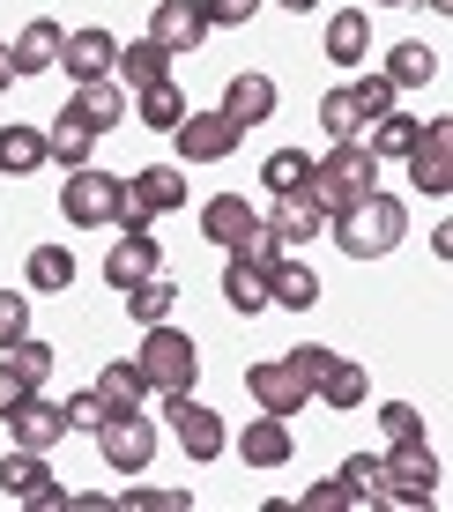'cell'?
Returning <instances> with one entry per match:
<instances>
[{
	"instance_id": "obj_1",
	"label": "cell",
	"mask_w": 453,
	"mask_h": 512,
	"mask_svg": "<svg viewBox=\"0 0 453 512\" xmlns=\"http://www.w3.org/2000/svg\"><path fill=\"white\" fill-rule=\"evenodd\" d=\"M335 245L350 260H379V253H394V245H402V231H409V208L394 201V193H364V201H350V208H335Z\"/></svg>"
},
{
	"instance_id": "obj_2",
	"label": "cell",
	"mask_w": 453,
	"mask_h": 512,
	"mask_svg": "<svg viewBox=\"0 0 453 512\" xmlns=\"http://www.w3.org/2000/svg\"><path fill=\"white\" fill-rule=\"evenodd\" d=\"M372 179H379V156L364 149V141H335V149L312 164V179H305V193L335 216V208H350V201H364L372 193Z\"/></svg>"
},
{
	"instance_id": "obj_3",
	"label": "cell",
	"mask_w": 453,
	"mask_h": 512,
	"mask_svg": "<svg viewBox=\"0 0 453 512\" xmlns=\"http://www.w3.org/2000/svg\"><path fill=\"white\" fill-rule=\"evenodd\" d=\"M431 498H439V453H431L424 438L387 446L379 483H372V505H431Z\"/></svg>"
},
{
	"instance_id": "obj_4",
	"label": "cell",
	"mask_w": 453,
	"mask_h": 512,
	"mask_svg": "<svg viewBox=\"0 0 453 512\" xmlns=\"http://www.w3.org/2000/svg\"><path fill=\"white\" fill-rule=\"evenodd\" d=\"M142 379H149V394H194V379H201V349H194V334H179V327H164L156 320L142 334Z\"/></svg>"
},
{
	"instance_id": "obj_5",
	"label": "cell",
	"mask_w": 453,
	"mask_h": 512,
	"mask_svg": "<svg viewBox=\"0 0 453 512\" xmlns=\"http://www.w3.org/2000/svg\"><path fill=\"white\" fill-rule=\"evenodd\" d=\"M119 208H127V179H119V171H97V164L67 171V186H60V216L75 223V231L119 223Z\"/></svg>"
},
{
	"instance_id": "obj_6",
	"label": "cell",
	"mask_w": 453,
	"mask_h": 512,
	"mask_svg": "<svg viewBox=\"0 0 453 512\" xmlns=\"http://www.w3.org/2000/svg\"><path fill=\"white\" fill-rule=\"evenodd\" d=\"M90 438H97V453H104V468H112V475H142L149 453H156V423L134 416V409H112Z\"/></svg>"
},
{
	"instance_id": "obj_7",
	"label": "cell",
	"mask_w": 453,
	"mask_h": 512,
	"mask_svg": "<svg viewBox=\"0 0 453 512\" xmlns=\"http://www.w3.org/2000/svg\"><path fill=\"white\" fill-rule=\"evenodd\" d=\"M0 498H15V505H30V512H60V505H67V490L52 483L45 453L15 446V453H0Z\"/></svg>"
},
{
	"instance_id": "obj_8",
	"label": "cell",
	"mask_w": 453,
	"mask_h": 512,
	"mask_svg": "<svg viewBox=\"0 0 453 512\" xmlns=\"http://www.w3.org/2000/svg\"><path fill=\"white\" fill-rule=\"evenodd\" d=\"M164 416H171V431H179L186 461H216V453L231 446V431H223V416L208 409V401H194V394H164Z\"/></svg>"
},
{
	"instance_id": "obj_9",
	"label": "cell",
	"mask_w": 453,
	"mask_h": 512,
	"mask_svg": "<svg viewBox=\"0 0 453 512\" xmlns=\"http://www.w3.org/2000/svg\"><path fill=\"white\" fill-rule=\"evenodd\" d=\"M409 179H416V193H453V119H424L416 127Z\"/></svg>"
},
{
	"instance_id": "obj_10",
	"label": "cell",
	"mask_w": 453,
	"mask_h": 512,
	"mask_svg": "<svg viewBox=\"0 0 453 512\" xmlns=\"http://www.w3.org/2000/svg\"><path fill=\"white\" fill-rule=\"evenodd\" d=\"M238 119H223V112H186L179 127H171V141H179V164H223V156L238 149Z\"/></svg>"
},
{
	"instance_id": "obj_11",
	"label": "cell",
	"mask_w": 453,
	"mask_h": 512,
	"mask_svg": "<svg viewBox=\"0 0 453 512\" xmlns=\"http://www.w3.org/2000/svg\"><path fill=\"white\" fill-rule=\"evenodd\" d=\"M246 394H253L268 416H298L305 401H312V379H305L290 357H268V364H253V372H246Z\"/></svg>"
},
{
	"instance_id": "obj_12",
	"label": "cell",
	"mask_w": 453,
	"mask_h": 512,
	"mask_svg": "<svg viewBox=\"0 0 453 512\" xmlns=\"http://www.w3.org/2000/svg\"><path fill=\"white\" fill-rule=\"evenodd\" d=\"M0 423H8V438H15V446H30V453H52V446L67 438L60 401H45V394H23V401H15V409L0 416Z\"/></svg>"
},
{
	"instance_id": "obj_13",
	"label": "cell",
	"mask_w": 453,
	"mask_h": 512,
	"mask_svg": "<svg viewBox=\"0 0 453 512\" xmlns=\"http://www.w3.org/2000/svg\"><path fill=\"white\" fill-rule=\"evenodd\" d=\"M127 208H142V216H171V208H186V164H142L127 179Z\"/></svg>"
},
{
	"instance_id": "obj_14",
	"label": "cell",
	"mask_w": 453,
	"mask_h": 512,
	"mask_svg": "<svg viewBox=\"0 0 453 512\" xmlns=\"http://www.w3.org/2000/svg\"><path fill=\"white\" fill-rule=\"evenodd\" d=\"M201 238L231 253V245L260 238V208L246 201V193H216V201H201Z\"/></svg>"
},
{
	"instance_id": "obj_15",
	"label": "cell",
	"mask_w": 453,
	"mask_h": 512,
	"mask_svg": "<svg viewBox=\"0 0 453 512\" xmlns=\"http://www.w3.org/2000/svg\"><path fill=\"white\" fill-rule=\"evenodd\" d=\"M149 38L171 52V60H186L201 38H208V15H201V0H156V15H149Z\"/></svg>"
},
{
	"instance_id": "obj_16",
	"label": "cell",
	"mask_w": 453,
	"mask_h": 512,
	"mask_svg": "<svg viewBox=\"0 0 453 512\" xmlns=\"http://www.w3.org/2000/svg\"><path fill=\"white\" fill-rule=\"evenodd\" d=\"M67 119H75L82 134H112L119 119H127V90H119L112 75H104V82H75V97H67Z\"/></svg>"
},
{
	"instance_id": "obj_17",
	"label": "cell",
	"mask_w": 453,
	"mask_h": 512,
	"mask_svg": "<svg viewBox=\"0 0 453 512\" xmlns=\"http://www.w3.org/2000/svg\"><path fill=\"white\" fill-rule=\"evenodd\" d=\"M260 223H268L275 245H305V238L327 231V208L312 201V193H275V216H260Z\"/></svg>"
},
{
	"instance_id": "obj_18",
	"label": "cell",
	"mask_w": 453,
	"mask_h": 512,
	"mask_svg": "<svg viewBox=\"0 0 453 512\" xmlns=\"http://www.w3.org/2000/svg\"><path fill=\"white\" fill-rule=\"evenodd\" d=\"M60 60H67V75H75V82H104V75H112V60H119V38H112V30H67Z\"/></svg>"
},
{
	"instance_id": "obj_19",
	"label": "cell",
	"mask_w": 453,
	"mask_h": 512,
	"mask_svg": "<svg viewBox=\"0 0 453 512\" xmlns=\"http://www.w3.org/2000/svg\"><path fill=\"white\" fill-rule=\"evenodd\" d=\"M223 305L253 320V312L268 305V260H253V253H231V260H223Z\"/></svg>"
},
{
	"instance_id": "obj_20",
	"label": "cell",
	"mask_w": 453,
	"mask_h": 512,
	"mask_svg": "<svg viewBox=\"0 0 453 512\" xmlns=\"http://www.w3.org/2000/svg\"><path fill=\"white\" fill-rule=\"evenodd\" d=\"M238 453H246V468H283V461H290V416H268V409H260L246 431H238Z\"/></svg>"
},
{
	"instance_id": "obj_21",
	"label": "cell",
	"mask_w": 453,
	"mask_h": 512,
	"mask_svg": "<svg viewBox=\"0 0 453 512\" xmlns=\"http://www.w3.org/2000/svg\"><path fill=\"white\" fill-rule=\"evenodd\" d=\"M60 45H67V30L60 23H23V38L8 45V60H15V75H45V67H60Z\"/></svg>"
},
{
	"instance_id": "obj_22",
	"label": "cell",
	"mask_w": 453,
	"mask_h": 512,
	"mask_svg": "<svg viewBox=\"0 0 453 512\" xmlns=\"http://www.w3.org/2000/svg\"><path fill=\"white\" fill-rule=\"evenodd\" d=\"M223 119H238V127H260V119L275 112V82L268 75H231L223 82V104H216Z\"/></svg>"
},
{
	"instance_id": "obj_23",
	"label": "cell",
	"mask_w": 453,
	"mask_h": 512,
	"mask_svg": "<svg viewBox=\"0 0 453 512\" xmlns=\"http://www.w3.org/2000/svg\"><path fill=\"white\" fill-rule=\"evenodd\" d=\"M268 305H283V312H312V305H320V275H312L305 268V260H275V268H268Z\"/></svg>"
},
{
	"instance_id": "obj_24",
	"label": "cell",
	"mask_w": 453,
	"mask_h": 512,
	"mask_svg": "<svg viewBox=\"0 0 453 512\" xmlns=\"http://www.w3.org/2000/svg\"><path fill=\"white\" fill-rule=\"evenodd\" d=\"M142 275H156V238L142 231V238H119L112 253H104V282L112 290H134Z\"/></svg>"
},
{
	"instance_id": "obj_25",
	"label": "cell",
	"mask_w": 453,
	"mask_h": 512,
	"mask_svg": "<svg viewBox=\"0 0 453 512\" xmlns=\"http://www.w3.org/2000/svg\"><path fill=\"white\" fill-rule=\"evenodd\" d=\"M364 52H372V23H364V8H342L335 23H327V60L364 67Z\"/></svg>"
},
{
	"instance_id": "obj_26",
	"label": "cell",
	"mask_w": 453,
	"mask_h": 512,
	"mask_svg": "<svg viewBox=\"0 0 453 512\" xmlns=\"http://www.w3.org/2000/svg\"><path fill=\"white\" fill-rule=\"evenodd\" d=\"M119 75H127V90H149V82H164L171 75V52L156 45V38H134V45H119Z\"/></svg>"
},
{
	"instance_id": "obj_27",
	"label": "cell",
	"mask_w": 453,
	"mask_h": 512,
	"mask_svg": "<svg viewBox=\"0 0 453 512\" xmlns=\"http://www.w3.org/2000/svg\"><path fill=\"white\" fill-rule=\"evenodd\" d=\"M134 119H142V127H156V134H171L186 119V97H179V82H149V90H134Z\"/></svg>"
},
{
	"instance_id": "obj_28",
	"label": "cell",
	"mask_w": 453,
	"mask_h": 512,
	"mask_svg": "<svg viewBox=\"0 0 453 512\" xmlns=\"http://www.w3.org/2000/svg\"><path fill=\"white\" fill-rule=\"evenodd\" d=\"M312 394H320L327 409H364V364H350V357H327V372L312 379Z\"/></svg>"
},
{
	"instance_id": "obj_29",
	"label": "cell",
	"mask_w": 453,
	"mask_h": 512,
	"mask_svg": "<svg viewBox=\"0 0 453 512\" xmlns=\"http://www.w3.org/2000/svg\"><path fill=\"white\" fill-rule=\"evenodd\" d=\"M38 164H45V134L23 127V119H8V127H0V171L23 179V171H38Z\"/></svg>"
},
{
	"instance_id": "obj_30",
	"label": "cell",
	"mask_w": 453,
	"mask_h": 512,
	"mask_svg": "<svg viewBox=\"0 0 453 512\" xmlns=\"http://www.w3.org/2000/svg\"><path fill=\"white\" fill-rule=\"evenodd\" d=\"M97 394L112 401V409H142L149 379H142V364H134V357H112V364H104V372H97Z\"/></svg>"
},
{
	"instance_id": "obj_31",
	"label": "cell",
	"mask_w": 453,
	"mask_h": 512,
	"mask_svg": "<svg viewBox=\"0 0 453 512\" xmlns=\"http://www.w3.org/2000/svg\"><path fill=\"white\" fill-rule=\"evenodd\" d=\"M119 297H127V312H134L142 327H156V320H171V297H179V282H171V275H142L134 290H119Z\"/></svg>"
},
{
	"instance_id": "obj_32",
	"label": "cell",
	"mask_w": 453,
	"mask_h": 512,
	"mask_svg": "<svg viewBox=\"0 0 453 512\" xmlns=\"http://www.w3.org/2000/svg\"><path fill=\"white\" fill-rule=\"evenodd\" d=\"M387 82H394V90H424V82H439V52H431V45H394Z\"/></svg>"
},
{
	"instance_id": "obj_33",
	"label": "cell",
	"mask_w": 453,
	"mask_h": 512,
	"mask_svg": "<svg viewBox=\"0 0 453 512\" xmlns=\"http://www.w3.org/2000/svg\"><path fill=\"white\" fill-rule=\"evenodd\" d=\"M23 275H30V290H67V282H75V253H67V245H38V253L23 260Z\"/></svg>"
},
{
	"instance_id": "obj_34",
	"label": "cell",
	"mask_w": 453,
	"mask_h": 512,
	"mask_svg": "<svg viewBox=\"0 0 453 512\" xmlns=\"http://www.w3.org/2000/svg\"><path fill=\"white\" fill-rule=\"evenodd\" d=\"M90 149H97V134H82L75 119H67V112L52 119V134H45V156H60L67 171H82V164H90Z\"/></svg>"
},
{
	"instance_id": "obj_35",
	"label": "cell",
	"mask_w": 453,
	"mask_h": 512,
	"mask_svg": "<svg viewBox=\"0 0 453 512\" xmlns=\"http://www.w3.org/2000/svg\"><path fill=\"white\" fill-rule=\"evenodd\" d=\"M260 179H268V193H305V179H312V156H305V149H275L268 164H260Z\"/></svg>"
},
{
	"instance_id": "obj_36",
	"label": "cell",
	"mask_w": 453,
	"mask_h": 512,
	"mask_svg": "<svg viewBox=\"0 0 453 512\" xmlns=\"http://www.w3.org/2000/svg\"><path fill=\"white\" fill-rule=\"evenodd\" d=\"M372 141H364V149L379 156V164H387V156H409V141H416V127H424V119H402V112H387V119H372Z\"/></svg>"
},
{
	"instance_id": "obj_37",
	"label": "cell",
	"mask_w": 453,
	"mask_h": 512,
	"mask_svg": "<svg viewBox=\"0 0 453 512\" xmlns=\"http://www.w3.org/2000/svg\"><path fill=\"white\" fill-rule=\"evenodd\" d=\"M320 127H327V141H357V134H364L350 90H327V97H320Z\"/></svg>"
},
{
	"instance_id": "obj_38",
	"label": "cell",
	"mask_w": 453,
	"mask_h": 512,
	"mask_svg": "<svg viewBox=\"0 0 453 512\" xmlns=\"http://www.w3.org/2000/svg\"><path fill=\"white\" fill-rule=\"evenodd\" d=\"M0 357H8V364H15V372H23L30 386H45V379H52V349L38 342V334H23V342H8V349H0Z\"/></svg>"
},
{
	"instance_id": "obj_39",
	"label": "cell",
	"mask_w": 453,
	"mask_h": 512,
	"mask_svg": "<svg viewBox=\"0 0 453 512\" xmlns=\"http://www.w3.org/2000/svg\"><path fill=\"white\" fill-rule=\"evenodd\" d=\"M394 97H402V90H394L387 75H364V82H350V104H357V119H387V112H394Z\"/></svg>"
},
{
	"instance_id": "obj_40",
	"label": "cell",
	"mask_w": 453,
	"mask_h": 512,
	"mask_svg": "<svg viewBox=\"0 0 453 512\" xmlns=\"http://www.w3.org/2000/svg\"><path fill=\"white\" fill-rule=\"evenodd\" d=\"M60 416H67V431H97V423L112 416V401H104L97 386H90V394H67V401H60Z\"/></svg>"
},
{
	"instance_id": "obj_41",
	"label": "cell",
	"mask_w": 453,
	"mask_h": 512,
	"mask_svg": "<svg viewBox=\"0 0 453 512\" xmlns=\"http://www.w3.org/2000/svg\"><path fill=\"white\" fill-rule=\"evenodd\" d=\"M201 15H208V30H246L260 15V0H201Z\"/></svg>"
},
{
	"instance_id": "obj_42",
	"label": "cell",
	"mask_w": 453,
	"mask_h": 512,
	"mask_svg": "<svg viewBox=\"0 0 453 512\" xmlns=\"http://www.w3.org/2000/svg\"><path fill=\"white\" fill-rule=\"evenodd\" d=\"M379 431H387V446H402V438H424V416H416L409 401H387V409H379Z\"/></svg>"
},
{
	"instance_id": "obj_43",
	"label": "cell",
	"mask_w": 453,
	"mask_h": 512,
	"mask_svg": "<svg viewBox=\"0 0 453 512\" xmlns=\"http://www.w3.org/2000/svg\"><path fill=\"white\" fill-rule=\"evenodd\" d=\"M23 334H30V297L0 290V349H8V342H23Z\"/></svg>"
},
{
	"instance_id": "obj_44",
	"label": "cell",
	"mask_w": 453,
	"mask_h": 512,
	"mask_svg": "<svg viewBox=\"0 0 453 512\" xmlns=\"http://www.w3.org/2000/svg\"><path fill=\"white\" fill-rule=\"evenodd\" d=\"M342 505H364L342 475H335V483H312V490H305V512H342Z\"/></svg>"
},
{
	"instance_id": "obj_45",
	"label": "cell",
	"mask_w": 453,
	"mask_h": 512,
	"mask_svg": "<svg viewBox=\"0 0 453 512\" xmlns=\"http://www.w3.org/2000/svg\"><path fill=\"white\" fill-rule=\"evenodd\" d=\"M342 483H350V490H357V498H364V505H372V483H379V461H372V453H350V461H342Z\"/></svg>"
},
{
	"instance_id": "obj_46",
	"label": "cell",
	"mask_w": 453,
	"mask_h": 512,
	"mask_svg": "<svg viewBox=\"0 0 453 512\" xmlns=\"http://www.w3.org/2000/svg\"><path fill=\"white\" fill-rule=\"evenodd\" d=\"M127 505H134V512H179L186 490H127Z\"/></svg>"
},
{
	"instance_id": "obj_47",
	"label": "cell",
	"mask_w": 453,
	"mask_h": 512,
	"mask_svg": "<svg viewBox=\"0 0 453 512\" xmlns=\"http://www.w3.org/2000/svg\"><path fill=\"white\" fill-rule=\"evenodd\" d=\"M23 394H38V386H30L23 372H15V364H8V357H0V416H8V409H15V401H23Z\"/></svg>"
},
{
	"instance_id": "obj_48",
	"label": "cell",
	"mask_w": 453,
	"mask_h": 512,
	"mask_svg": "<svg viewBox=\"0 0 453 512\" xmlns=\"http://www.w3.org/2000/svg\"><path fill=\"white\" fill-rule=\"evenodd\" d=\"M275 8H290V15H312V8H320V0H275Z\"/></svg>"
},
{
	"instance_id": "obj_49",
	"label": "cell",
	"mask_w": 453,
	"mask_h": 512,
	"mask_svg": "<svg viewBox=\"0 0 453 512\" xmlns=\"http://www.w3.org/2000/svg\"><path fill=\"white\" fill-rule=\"evenodd\" d=\"M8 82H15V60H8V45H0V90H8Z\"/></svg>"
},
{
	"instance_id": "obj_50",
	"label": "cell",
	"mask_w": 453,
	"mask_h": 512,
	"mask_svg": "<svg viewBox=\"0 0 453 512\" xmlns=\"http://www.w3.org/2000/svg\"><path fill=\"white\" fill-rule=\"evenodd\" d=\"M387 8H409V0H387Z\"/></svg>"
}]
</instances>
